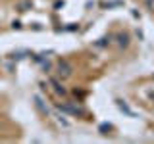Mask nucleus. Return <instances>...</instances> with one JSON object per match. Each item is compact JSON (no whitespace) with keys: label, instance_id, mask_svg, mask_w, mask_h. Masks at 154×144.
<instances>
[{"label":"nucleus","instance_id":"nucleus-1","mask_svg":"<svg viewBox=\"0 0 154 144\" xmlns=\"http://www.w3.org/2000/svg\"><path fill=\"white\" fill-rule=\"evenodd\" d=\"M71 75H73V65L67 60L58 62V77H60V79H69Z\"/></svg>","mask_w":154,"mask_h":144},{"label":"nucleus","instance_id":"nucleus-2","mask_svg":"<svg viewBox=\"0 0 154 144\" xmlns=\"http://www.w3.org/2000/svg\"><path fill=\"white\" fill-rule=\"evenodd\" d=\"M50 85H52V86H54V90H56V94H60V96H66V88H64V86H62L60 83H58V81H56V79H52V81H50Z\"/></svg>","mask_w":154,"mask_h":144},{"label":"nucleus","instance_id":"nucleus-3","mask_svg":"<svg viewBox=\"0 0 154 144\" xmlns=\"http://www.w3.org/2000/svg\"><path fill=\"white\" fill-rule=\"evenodd\" d=\"M118 38H119V46H123V48H125V46L129 44V37H127V35H119Z\"/></svg>","mask_w":154,"mask_h":144}]
</instances>
